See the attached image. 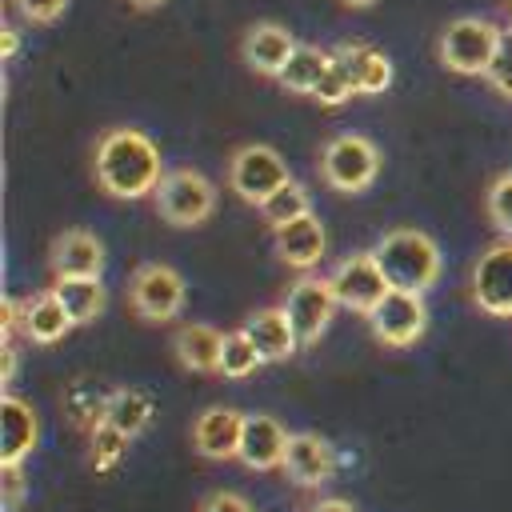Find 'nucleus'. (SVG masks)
<instances>
[{
    "mask_svg": "<svg viewBox=\"0 0 512 512\" xmlns=\"http://www.w3.org/2000/svg\"><path fill=\"white\" fill-rule=\"evenodd\" d=\"M92 172H96L100 192H108L112 200H144V196H156L164 180V160L148 132L108 128L96 140Z\"/></svg>",
    "mask_w": 512,
    "mask_h": 512,
    "instance_id": "f257e3e1",
    "label": "nucleus"
},
{
    "mask_svg": "<svg viewBox=\"0 0 512 512\" xmlns=\"http://www.w3.org/2000/svg\"><path fill=\"white\" fill-rule=\"evenodd\" d=\"M372 256L392 288L400 292H428L440 280V244L420 228H392L372 244Z\"/></svg>",
    "mask_w": 512,
    "mask_h": 512,
    "instance_id": "f03ea898",
    "label": "nucleus"
},
{
    "mask_svg": "<svg viewBox=\"0 0 512 512\" xmlns=\"http://www.w3.org/2000/svg\"><path fill=\"white\" fill-rule=\"evenodd\" d=\"M500 36H504V28H496L492 20L460 16L436 40L440 64L456 76H488L492 60H496V48H500Z\"/></svg>",
    "mask_w": 512,
    "mask_h": 512,
    "instance_id": "7ed1b4c3",
    "label": "nucleus"
},
{
    "mask_svg": "<svg viewBox=\"0 0 512 512\" xmlns=\"http://www.w3.org/2000/svg\"><path fill=\"white\" fill-rule=\"evenodd\" d=\"M320 176L336 192H364L380 176V148L360 132H336L320 148Z\"/></svg>",
    "mask_w": 512,
    "mask_h": 512,
    "instance_id": "20e7f679",
    "label": "nucleus"
},
{
    "mask_svg": "<svg viewBox=\"0 0 512 512\" xmlns=\"http://www.w3.org/2000/svg\"><path fill=\"white\" fill-rule=\"evenodd\" d=\"M152 204H156V212H160L164 224H172V228H196V224H204L216 212V188L196 168H172V172H164Z\"/></svg>",
    "mask_w": 512,
    "mask_h": 512,
    "instance_id": "39448f33",
    "label": "nucleus"
},
{
    "mask_svg": "<svg viewBox=\"0 0 512 512\" xmlns=\"http://www.w3.org/2000/svg\"><path fill=\"white\" fill-rule=\"evenodd\" d=\"M292 180L284 156L272 144H240L228 156V188L244 200V204H264L272 192H280Z\"/></svg>",
    "mask_w": 512,
    "mask_h": 512,
    "instance_id": "423d86ee",
    "label": "nucleus"
},
{
    "mask_svg": "<svg viewBox=\"0 0 512 512\" xmlns=\"http://www.w3.org/2000/svg\"><path fill=\"white\" fill-rule=\"evenodd\" d=\"M184 276L172 268V264H140L128 280V304L140 320H152V324H164V320H176L180 308H184Z\"/></svg>",
    "mask_w": 512,
    "mask_h": 512,
    "instance_id": "0eeeda50",
    "label": "nucleus"
},
{
    "mask_svg": "<svg viewBox=\"0 0 512 512\" xmlns=\"http://www.w3.org/2000/svg\"><path fill=\"white\" fill-rule=\"evenodd\" d=\"M328 284H332L336 300H340L344 308L360 312V316H372L376 304L392 292V284H388V276L380 272L372 248H368V252H356V256H344V260L328 272Z\"/></svg>",
    "mask_w": 512,
    "mask_h": 512,
    "instance_id": "6e6552de",
    "label": "nucleus"
},
{
    "mask_svg": "<svg viewBox=\"0 0 512 512\" xmlns=\"http://www.w3.org/2000/svg\"><path fill=\"white\" fill-rule=\"evenodd\" d=\"M280 308L288 312V320H292L300 344H316V340L328 332V324H332L340 300H336L328 276H312V272H304V276L288 288V296H284Z\"/></svg>",
    "mask_w": 512,
    "mask_h": 512,
    "instance_id": "1a4fd4ad",
    "label": "nucleus"
},
{
    "mask_svg": "<svg viewBox=\"0 0 512 512\" xmlns=\"http://www.w3.org/2000/svg\"><path fill=\"white\" fill-rule=\"evenodd\" d=\"M472 304L488 316L512 320V236L488 244L472 264Z\"/></svg>",
    "mask_w": 512,
    "mask_h": 512,
    "instance_id": "9d476101",
    "label": "nucleus"
},
{
    "mask_svg": "<svg viewBox=\"0 0 512 512\" xmlns=\"http://www.w3.org/2000/svg\"><path fill=\"white\" fill-rule=\"evenodd\" d=\"M368 324H372V336H376L380 344H388V348H408V344H416V340L428 332V304H424L420 292H400V288H392V292L376 304V312L368 316Z\"/></svg>",
    "mask_w": 512,
    "mask_h": 512,
    "instance_id": "9b49d317",
    "label": "nucleus"
},
{
    "mask_svg": "<svg viewBox=\"0 0 512 512\" xmlns=\"http://www.w3.org/2000/svg\"><path fill=\"white\" fill-rule=\"evenodd\" d=\"M288 440H292V432H288L276 416L252 412V416H244V432H240V452H236V460H240L244 468H252V472L284 468Z\"/></svg>",
    "mask_w": 512,
    "mask_h": 512,
    "instance_id": "f8f14e48",
    "label": "nucleus"
},
{
    "mask_svg": "<svg viewBox=\"0 0 512 512\" xmlns=\"http://www.w3.org/2000/svg\"><path fill=\"white\" fill-rule=\"evenodd\" d=\"M296 44H300V40H296L284 24H276V20H260V24H252V28L244 32V40H240V56H244V64H248L256 76H272V80H280V72L288 68Z\"/></svg>",
    "mask_w": 512,
    "mask_h": 512,
    "instance_id": "ddd939ff",
    "label": "nucleus"
},
{
    "mask_svg": "<svg viewBox=\"0 0 512 512\" xmlns=\"http://www.w3.org/2000/svg\"><path fill=\"white\" fill-rule=\"evenodd\" d=\"M244 416H248V412H236V408H224V404L204 408V412L192 420V448H196L204 460H236V452H240V432H244Z\"/></svg>",
    "mask_w": 512,
    "mask_h": 512,
    "instance_id": "4468645a",
    "label": "nucleus"
},
{
    "mask_svg": "<svg viewBox=\"0 0 512 512\" xmlns=\"http://www.w3.org/2000/svg\"><path fill=\"white\" fill-rule=\"evenodd\" d=\"M336 472V448L320 432H292L288 456H284V476L300 488H324Z\"/></svg>",
    "mask_w": 512,
    "mask_h": 512,
    "instance_id": "2eb2a0df",
    "label": "nucleus"
},
{
    "mask_svg": "<svg viewBox=\"0 0 512 512\" xmlns=\"http://www.w3.org/2000/svg\"><path fill=\"white\" fill-rule=\"evenodd\" d=\"M332 56L348 72L356 96H380V92L392 88V60L380 48H372L364 40H344V44L332 48Z\"/></svg>",
    "mask_w": 512,
    "mask_h": 512,
    "instance_id": "dca6fc26",
    "label": "nucleus"
},
{
    "mask_svg": "<svg viewBox=\"0 0 512 512\" xmlns=\"http://www.w3.org/2000/svg\"><path fill=\"white\" fill-rule=\"evenodd\" d=\"M40 440V420L36 408L28 400H20L16 392L0 396V464H24V456H32Z\"/></svg>",
    "mask_w": 512,
    "mask_h": 512,
    "instance_id": "f3484780",
    "label": "nucleus"
},
{
    "mask_svg": "<svg viewBox=\"0 0 512 512\" xmlns=\"http://www.w3.org/2000/svg\"><path fill=\"white\" fill-rule=\"evenodd\" d=\"M48 268H52V280H64V276H100L104 272V244L84 232V228H68L52 240L48 248Z\"/></svg>",
    "mask_w": 512,
    "mask_h": 512,
    "instance_id": "a211bd4d",
    "label": "nucleus"
},
{
    "mask_svg": "<svg viewBox=\"0 0 512 512\" xmlns=\"http://www.w3.org/2000/svg\"><path fill=\"white\" fill-rule=\"evenodd\" d=\"M276 252H280V260H284L288 268L312 272V268L324 260V252H328V236H324L320 216L308 212V216H300V220L276 228Z\"/></svg>",
    "mask_w": 512,
    "mask_h": 512,
    "instance_id": "6ab92c4d",
    "label": "nucleus"
},
{
    "mask_svg": "<svg viewBox=\"0 0 512 512\" xmlns=\"http://www.w3.org/2000/svg\"><path fill=\"white\" fill-rule=\"evenodd\" d=\"M240 328L248 332V340L256 344L264 364H280V360L296 356V348H300V336H296L284 308H256Z\"/></svg>",
    "mask_w": 512,
    "mask_h": 512,
    "instance_id": "aec40b11",
    "label": "nucleus"
},
{
    "mask_svg": "<svg viewBox=\"0 0 512 512\" xmlns=\"http://www.w3.org/2000/svg\"><path fill=\"white\" fill-rule=\"evenodd\" d=\"M172 352L188 372H204V376H220V356H224V332H216L212 324H180L172 336Z\"/></svg>",
    "mask_w": 512,
    "mask_h": 512,
    "instance_id": "412c9836",
    "label": "nucleus"
},
{
    "mask_svg": "<svg viewBox=\"0 0 512 512\" xmlns=\"http://www.w3.org/2000/svg\"><path fill=\"white\" fill-rule=\"evenodd\" d=\"M76 328V320L68 316V308L60 304V296L52 288L36 292L24 300V340L32 344H56Z\"/></svg>",
    "mask_w": 512,
    "mask_h": 512,
    "instance_id": "4be33fe9",
    "label": "nucleus"
},
{
    "mask_svg": "<svg viewBox=\"0 0 512 512\" xmlns=\"http://www.w3.org/2000/svg\"><path fill=\"white\" fill-rule=\"evenodd\" d=\"M328 64H332V48H320V44H296L288 68L280 72V88L292 92V96H312V92L320 88Z\"/></svg>",
    "mask_w": 512,
    "mask_h": 512,
    "instance_id": "5701e85b",
    "label": "nucleus"
},
{
    "mask_svg": "<svg viewBox=\"0 0 512 512\" xmlns=\"http://www.w3.org/2000/svg\"><path fill=\"white\" fill-rule=\"evenodd\" d=\"M52 292L60 296V304L68 308V316L76 324L96 320L108 304V292H104L100 276H64V280H52Z\"/></svg>",
    "mask_w": 512,
    "mask_h": 512,
    "instance_id": "b1692460",
    "label": "nucleus"
},
{
    "mask_svg": "<svg viewBox=\"0 0 512 512\" xmlns=\"http://www.w3.org/2000/svg\"><path fill=\"white\" fill-rule=\"evenodd\" d=\"M104 420L112 428H120L124 436H140L152 424V396L140 388H116V392H108Z\"/></svg>",
    "mask_w": 512,
    "mask_h": 512,
    "instance_id": "393cba45",
    "label": "nucleus"
},
{
    "mask_svg": "<svg viewBox=\"0 0 512 512\" xmlns=\"http://www.w3.org/2000/svg\"><path fill=\"white\" fill-rule=\"evenodd\" d=\"M308 212H312V196H308V188L300 180H288L280 192H272L260 204V216H264V224L272 232L284 228V224H292V220H300V216H308Z\"/></svg>",
    "mask_w": 512,
    "mask_h": 512,
    "instance_id": "a878e982",
    "label": "nucleus"
},
{
    "mask_svg": "<svg viewBox=\"0 0 512 512\" xmlns=\"http://www.w3.org/2000/svg\"><path fill=\"white\" fill-rule=\"evenodd\" d=\"M60 404H64V412H68L72 424H80V428H96V424L104 420L108 392H100L92 380H72V384L64 388Z\"/></svg>",
    "mask_w": 512,
    "mask_h": 512,
    "instance_id": "bb28decb",
    "label": "nucleus"
},
{
    "mask_svg": "<svg viewBox=\"0 0 512 512\" xmlns=\"http://www.w3.org/2000/svg\"><path fill=\"white\" fill-rule=\"evenodd\" d=\"M264 368V356L256 352V344L248 340L244 328L224 332V356H220V376L224 380H248L252 372Z\"/></svg>",
    "mask_w": 512,
    "mask_h": 512,
    "instance_id": "cd10ccee",
    "label": "nucleus"
},
{
    "mask_svg": "<svg viewBox=\"0 0 512 512\" xmlns=\"http://www.w3.org/2000/svg\"><path fill=\"white\" fill-rule=\"evenodd\" d=\"M128 440L132 436H124L120 428H112L108 420H100L96 428H88V460H92V468L96 472H108V468H116L120 460H124V452H128Z\"/></svg>",
    "mask_w": 512,
    "mask_h": 512,
    "instance_id": "c85d7f7f",
    "label": "nucleus"
},
{
    "mask_svg": "<svg viewBox=\"0 0 512 512\" xmlns=\"http://www.w3.org/2000/svg\"><path fill=\"white\" fill-rule=\"evenodd\" d=\"M484 212L496 224L500 236H512V168L500 172L484 192Z\"/></svg>",
    "mask_w": 512,
    "mask_h": 512,
    "instance_id": "c756f323",
    "label": "nucleus"
},
{
    "mask_svg": "<svg viewBox=\"0 0 512 512\" xmlns=\"http://www.w3.org/2000/svg\"><path fill=\"white\" fill-rule=\"evenodd\" d=\"M356 96V88H352V80H348V72L336 64V56H332V64H328V72H324V80H320V88L312 92V100L316 104H324V108H340V104H348Z\"/></svg>",
    "mask_w": 512,
    "mask_h": 512,
    "instance_id": "7c9ffc66",
    "label": "nucleus"
},
{
    "mask_svg": "<svg viewBox=\"0 0 512 512\" xmlns=\"http://www.w3.org/2000/svg\"><path fill=\"white\" fill-rule=\"evenodd\" d=\"M500 96H508L512 100V28H504V36H500V48H496V60H492V68H488V76H484Z\"/></svg>",
    "mask_w": 512,
    "mask_h": 512,
    "instance_id": "2f4dec72",
    "label": "nucleus"
},
{
    "mask_svg": "<svg viewBox=\"0 0 512 512\" xmlns=\"http://www.w3.org/2000/svg\"><path fill=\"white\" fill-rule=\"evenodd\" d=\"M196 512H256V508H252V500H248L244 492L216 488V492H208V496L200 500V508H196Z\"/></svg>",
    "mask_w": 512,
    "mask_h": 512,
    "instance_id": "473e14b6",
    "label": "nucleus"
},
{
    "mask_svg": "<svg viewBox=\"0 0 512 512\" xmlns=\"http://www.w3.org/2000/svg\"><path fill=\"white\" fill-rule=\"evenodd\" d=\"M64 8H68V0H16V12L28 24H52L64 16Z\"/></svg>",
    "mask_w": 512,
    "mask_h": 512,
    "instance_id": "72a5a7b5",
    "label": "nucleus"
},
{
    "mask_svg": "<svg viewBox=\"0 0 512 512\" xmlns=\"http://www.w3.org/2000/svg\"><path fill=\"white\" fill-rule=\"evenodd\" d=\"M0 492H4V508L16 512L24 500V472L20 464H0Z\"/></svg>",
    "mask_w": 512,
    "mask_h": 512,
    "instance_id": "f704fd0d",
    "label": "nucleus"
},
{
    "mask_svg": "<svg viewBox=\"0 0 512 512\" xmlns=\"http://www.w3.org/2000/svg\"><path fill=\"white\" fill-rule=\"evenodd\" d=\"M16 364H20V352H16V344H12V340H4V392H12Z\"/></svg>",
    "mask_w": 512,
    "mask_h": 512,
    "instance_id": "c9c22d12",
    "label": "nucleus"
},
{
    "mask_svg": "<svg viewBox=\"0 0 512 512\" xmlns=\"http://www.w3.org/2000/svg\"><path fill=\"white\" fill-rule=\"evenodd\" d=\"M308 512H356V508H352V500H340V496H320V500H316Z\"/></svg>",
    "mask_w": 512,
    "mask_h": 512,
    "instance_id": "e433bc0d",
    "label": "nucleus"
},
{
    "mask_svg": "<svg viewBox=\"0 0 512 512\" xmlns=\"http://www.w3.org/2000/svg\"><path fill=\"white\" fill-rule=\"evenodd\" d=\"M16 48H20V36H16L12 24H4V32H0V52H4V60L16 56Z\"/></svg>",
    "mask_w": 512,
    "mask_h": 512,
    "instance_id": "4c0bfd02",
    "label": "nucleus"
},
{
    "mask_svg": "<svg viewBox=\"0 0 512 512\" xmlns=\"http://www.w3.org/2000/svg\"><path fill=\"white\" fill-rule=\"evenodd\" d=\"M128 4H132L136 12H152V8H160L164 0H128Z\"/></svg>",
    "mask_w": 512,
    "mask_h": 512,
    "instance_id": "58836bf2",
    "label": "nucleus"
},
{
    "mask_svg": "<svg viewBox=\"0 0 512 512\" xmlns=\"http://www.w3.org/2000/svg\"><path fill=\"white\" fill-rule=\"evenodd\" d=\"M340 4H344V8H372L376 0H340Z\"/></svg>",
    "mask_w": 512,
    "mask_h": 512,
    "instance_id": "ea45409f",
    "label": "nucleus"
}]
</instances>
